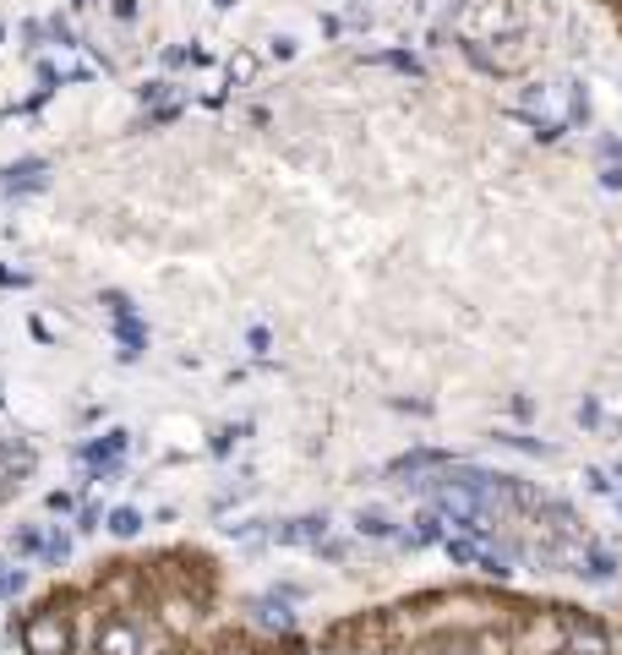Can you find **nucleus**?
Listing matches in <instances>:
<instances>
[{
    "label": "nucleus",
    "mask_w": 622,
    "mask_h": 655,
    "mask_svg": "<svg viewBox=\"0 0 622 655\" xmlns=\"http://www.w3.org/2000/svg\"><path fill=\"white\" fill-rule=\"evenodd\" d=\"M110 530H116V535H137V530H142V520H137L131 508H116V514H110Z\"/></svg>",
    "instance_id": "13"
},
{
    "label": "nucleus",
    "mask_w": 622,
    "mask_h": 655,
    "mask_svg": "<svg viewBox=\"0 0 622 655\" xmlns=\"http://www.w3.org/2000/svg\"><path fill=\"white\" fill-rule=\"evenodd\" d=\"M22 645H28V655H71V623L61 612H39V617H28Z\"/></svg>",
    "instance_id": "1"
},
{
    "label": "nucleus",
    "mask_w": 622,
    "mask_h": 655,
    "mask_svg": "<svg viewBox=\"0 0 622 655\" xmlns=\"http://www.w3.org/2000/svg\"><path fill=\"white\" fill-rule=\"evenodd\" d=\"M99 655H142V634L131 623H104L99 628Z\"/></svg>",
    "instance_id": "4"
},
{
    "label": "nucleus",
    "mask_w": 622,
    "mask_h": 655,
    "mask_svg": "<svg viewBox=\"0 0 622 655\" xmlns=\"http://www.w3.org/2000/svg\"><path fill=\"white\" fill-rule=\"evenodd\" d=\"M448 557H453V563H481L475 541H453V535H448Z\"/></svg>",
    "instance_id": "12"
},
{
    "label": "nucleus",
    "mask_w": 622,
    "mask_h": 655,
    "mask_svg": "<svg viewBox=\"0 0 622 655\" xmlns=\"http://www.w3.org/2000/svg\"><path fill=\"white\" fill-rule=\"evenodd\" d=\"M257 623H268V628H290L295 617H290L284 601H257Z\"/></svg>",
    "instance_id": "9"
},
{
    "label": "nucleus",
    "mask_w": 622,
    "mask_h": 655,
    "mask_svg": "<svg viewBox=\"0 0 622 655\" xmlns=\"http://www.w3.org/2000/svg\"><path fill=\"white\" fill-rule=\"evenodd\" d=\"M568 655H612V639L590 617H568Z\"/></svg>",
    "instance_id": "3"
},
{
    "label": "nucleus",
    "mask_w": 622,
    "mask_h": 655,
    "mask_svg": "<svg viewBox=\"0 0 622 655\" xmlns=\"http://www.w3.org/2000/svg\"><path fill=\"white\" fill-rule=\"evenodd\" d=\"M28 470V449H17V443H6L0 437V503L11 497V486H17V475Z\"/></svg>",
    "instance_id": "5"
},
{
    "label": "nucleus",
    "mask_w": 622,
    "mask_h": 655,
    "mask_svg": "<svg viewBox=\"0 0 622 655\" xmlns=\"http://www.w3.org/2000/svg\"><path fill=\"white\" fill-rule=\"evenodd\" d=\"M126 449V437L121 432H116V437H110V443H99V449H88V458H116Z\"/></svg>",
    "instance_id": "14"
},
{
    "label": "nucleus",
    "mask_w": 622,
    "mask_h": 655,
    "mask_svg": "<svg viewBox=\"0 0 622 655\" xmlns=\"http://www.w3.org/2000/svg\"><path fill=\"white\" fill-rule=\"evenodd\" d=\"M22 590V574H0V595H17Z\"/></svg>",
    "instance_id": "16"
},
{
    "label": "nucleus",
    "mask_w": 622,
    "mask_h": 655,
    "mask_svg": "<svg viewBox=\"0 0 622 655\" xmlns=\"http://www.w3.org/2000/svg\"><path fill=\"white\" fill-rule=\"evenodd\" d=\"M322 530H328V520H295L279 530V541H322Z\"/></svg>",
    "instance_id": "7"
},
{
    "label": "nucleus",
    "mask_w": 622,
    "mask_h": 655,
    "mask_svg": "<svg viewBox=\"0 0 622 655\" xmlns=\"http://www.w3.org/2000/svg\"><path fill=\"white\" fill-rule=\"evenodd\" d=\"M573 574H590V580H612V557L606 552H579V568Z\"/></svg>",
    "instance_id": "8"
},
{
    "label": "nucleus",
    "mask_w": 622,
    "mask_h": 655,
    "mask_svg": "<svg viewBox=\"0 0 622 655\" xmlns=\"http://www.w3.org/2000/svg\"><path fill=\"white\" fill-rule=\"evenodd\" d=\"M44 175H50V170H44L39 159L11 164V170H6V192H33V187H44Z\"/></svg>",
    "instance_id": "6"
},
{
    "label": "nucleus",
    "mask_w": 622,
    "mask_h": 655,
    "mask_svg": "<svg viewBox=\"0 0 622 655\" xmlns=\"http://www.w3.org/2000/svg\"><path fill=\"white\" fill-rule=\"evenodd\" d=\"M415 655H475V651H470L464 639H437V645H421Z\"/></svg>",
    "instance_id": "11"
},
{
    "label": "nucleus",
    "mask_w": 622,
    "mask_h": 655,
    "mask_svg": "<svg viewBox=\"0 0 622 655\" xmlns=\"http://www.w3.org/2000/svg\"><path fill=\"white\" fill-rule=\"evenodd\" d=\"M464 56L481 66V71H502V77H508V71H524V66H530V44H524L519 33L508 39V50H486L481 39H464Z\"/></svg>",
    "instance_id": "2"
},
{
    "label": "nucleus",
    "mask_w": 622,
    "mask_h": 655,
    "mask_svg": "<svg viewBox=\"0 0 622 655\" xmlns=\"http://www.w3.org/2000/svg\"><path fill=\"white\" fill-rule=\"evenodd\" d=\"M437 535H442V514H421L410 541H415V546H427V541H437Z\"/></svg>",
    "instance_id": "10"
},
{
    "label": "nucleus",
    "mask_w": 622,
    "mask_h": 655,
    "mask_svg": "<svg viewBox=\"0 0 622 655\" xmlns=\"http://www.w3.org/2000/svg\"><path fill=\"white\" fill-rule=\"evenodd\" d=\"M361 530H367V535H388L393 524L382 520V514H361Z\"/></svg>",
    "instance_id": "15"
}]
</instances>
